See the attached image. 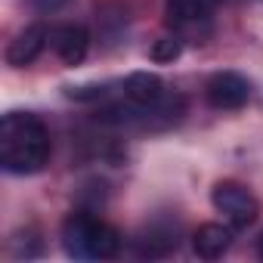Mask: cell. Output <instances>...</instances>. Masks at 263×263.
Returning a JSON list of instances; mask_svg holds the SVG:
<instances>
[{
  "mask_svg": "<svg viewBox=\"0 0 263 263\" xmlns=\"http://www.w3.org/2000/svg\"><path fill=\"white\" fill-rule=\"evenodd\" d=\"M229 245H232V226L226 223H204V226H198L195 229V235H192V251L201 257V260H217V257H223L226 251H229Z\"/></svg>",
  "mask_w": 263,
  "mask_h": 263,
  "instance_id": "obj_7",
  "label": "cell"
},
{
  "mask_svg": "<svg viewBox=\"0 0 263 263\" xmlns=\"http://www.w3.org/2000/svg\"><path fill=\"white\" fill-rule=\"evenodd\" d=\"M50 47L65 65H81L90 50V31L84 25H59L50 31Z\"/></svg>",
  "mask_w": 263,
  "mask_h": 263,
  "instance_id": "obj_5",
  "label": "cell"
},
{
  "mask_svg": "<svg viewBox=\"0 0 263 263\" xmlns=\"http://www.w3.org/2000/svg\"><path fill=\"white\" fill-rule=\"evenodd\" d=\"M211 201L214 208L223 214V220L232 226V229H245L251 226L257 217H260V204L257 198L235 180H220L214 189H211Z\"/></svg>",
  "mask_w": 263,
  "mask_h": 263,
  "instance_id": "obj_3",
  "label": "cell"
},
{
  "mask_svg": "<svg viewBox=\"0 0 263 263\" xmlns=\"http://www.w3.org/2000/svg\"><path fill=\"white\" fill-rule=\"evenodd\" d=\"M257 251H260V257H263V235H260V241H257Z\"/></svg>",
  "mask_w": 263,
  "mask_h": 263,
  "instance_id": "obj_12",
  "label": "cell"
},
{
  "mask_svg": "<svg viewBox=\"0 0 263 263\" xmlns=\"http://www.w3.org/2000/svg\"><path fill=\"white\" fill-rule=\"evenodd\" d=\"M68 0H34V7L41 10V13H53V10H59V7H65Z\"/></svg>",
  "mask_w": 263,
  "mask_h": 263,
  "instance_id": "obj_11",
  "label": "cell"
},
{
  "mask_svg": "<svg viewBox=\"0 0 263 263\" xmlns=\"http://www.w3.org/2000/svg\"><path fill=\"white\" fill-rule=\"evenodd\" d=\"M50 134L37 115L10 111L0 121V164L7 174H37L50 161Z\"/></svg>",
  "mask_w": 263,
  "mask_h": 263,
  "instance_id": "obj_1",
  "label": "cell"
},
{
  "mask_svg": "<svg viewBox=\"0 0 263 263\" xmlns=\"http://www.w3.org/2000/svg\"><path fill=\"white\" fill-rule=\"evenodd\" d=\"M47 44H50V31H47L44 25H28L25 31H19V34L10 41V47H7V65H13V68L31 65V62L44 53Z\"/></svg>",
  "mask_w": 263,
  "mask_h": 263,
  "instance_id": "obj_6",
  "label": "cell"
},
{
  "mask_svg": "<svg viewBox=\"0 0 263 263\" xmlns=\"http://www.w3.org/2000/svg\"><path fill=\"white\" fill-rule=\"evenodd\" d=\"M124 96L134 105H140V108L155 105L164 96V81L155 71H130L124 78Z\"/></svg>",
  "mask_w": 263,
  "mask_h": 263,
  "instance_id": "obj_8",
  "label": "cell"
},
{
  "mask_svg": "<svg viewBox=\"0 0 263 263\" xmlns=\"http://www.w3.org/2000/svg\"><path fill=\"white\" fill-rule=\"evenodd\" d=\"M62 245L68 257L78 260H108L121 251V235L105 220L90 211H71L62 223Z\"/></svg>",
  "mask_w": 263,
  "mask_h": 263,
  "instance_id": "obj_2",
  "label": "cell"
},
{
  "mask_svg": "<svg viewBox=\"0 0 263 263\" xmlns=\"http://www.w3.org/2000/svg\"><path fill=\"white\" fill-rule=\"evenodd\" d=\"M217 10V0H164V13L174 28H189L198 22H208Z\"/></svg>",
  "mask_w": 263,
  "mask_h": 263,
  "instance_id": "obj_9",
  "label": "cell"
},
{
  "mask_svg": "<svg viewBox=\"0 0 263 263\" xmlns=\"http://www.w3.org/2000/svg\"><path fill=\"white\" fill-rule=\"evenodd\" d=\"M180 53H183V41H180L177 34L161 37V41H155V47H152V59H155V62H174Z\"/></svg>",
  "mask_w": 263,
  "mask_h": 263,
  "instance_id": "obj_10",
  "label": "cell"
},
{
  "mask_svg": "<svg viewBox=\"0 0 263 263\" xmlns=\"http://www.w3.org/2000/svg\"><path fill=\"white\" fill-rule=\"evenodd\" d=\"M204 96L214 108L220 111H232V108H241L248 99H251V84L238 74V71H217L208 78L204 84Z\"/></svg>",
  "mask_w": 263,
  "mask_h": 263,
  "instance_id": "obj_4",
  "label": "cell"
}]
</instances>
